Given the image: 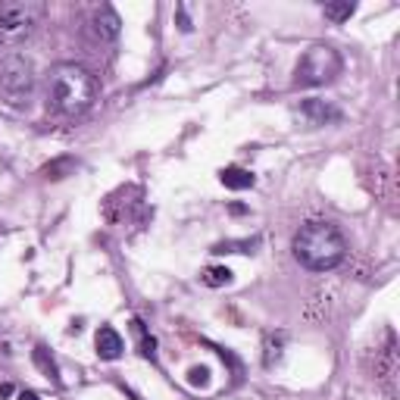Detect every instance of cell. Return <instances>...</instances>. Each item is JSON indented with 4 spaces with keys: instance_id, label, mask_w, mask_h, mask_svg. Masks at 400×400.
<instances>
[{
    "instance_id": "1",
    "label": "cell",
    "mask_w": 400,
    "mask_h": 400,
    "mask_svg": "<svg viewBox=\"0 0 400 400\" xmlns=\"http://www.w3.org/2000/svg\"><path fill=\"white\" fill-rule=\"evenodd\" d=\"M294 260L310 272H332L338 269L347 256V241L338 232L335 222H325V219H313V222L301 225V232L294 234L291 241Z\"/></svg>"
},
{
    "instance_id": "2",
    "label": "cell",
    "mask_w": 400,
    "mask_h": 400,
    "mask_svg": "<svg viewBox=\"0 0 400 400\" xmlns=\"http://www.w3.org/2000/svg\"><path fill=\"white\" fill-rule=\"evenodd\" d=\"M97 78L85 66L60 63L47 72V107L57 116H82L97 100Z\"/></svg>"
},
{
    "instance_id": "3",
    "label": "cell",
    "mask_w": 400,
    "mask_h": 400,
    "mask_svg": "<svg viewBox=\"0 0 400 400\" xmlns=\"http://www.w3.org/2000/svg\"><path fill=\"white\" fill-rule=\"evenodd\" d=\"M35 97V66L26 53H6L0 60V104L26 109Z\"/></svg>"
},
{
    "instance_id": "4",
    "label": "cell",
    "mask_w": 400,
    "mask_h": 400,
    "mask_svg": "<svg viewBox=\"0 0 400 400\" xmlns=\"http://www.w3.org/2000/svg\"><path fill=\"white\" fill-rule=\"evenodd\" d=\"M44 19L41 0H6L0 4V47H16L35 35Z\"/></svg>"
},
{
    "instance_id": "5",
    "label": "cell",
    "mask_w": 400,
    "mask_h": 400,
    "mask_svg": "<svg viewBox=\"0 0 400 400\" xmlns=\"http://www.w3.org/2000/svg\"><path fill=\"white\" fill-rule=\"evenodd\" d=\"M344 60L332 44H313L301 57L294 69V88H319V85H332L341 75Z\"/></svg>"
},
{
    "instance_id": "6",
    "label": "cell",
    "mask_w": 400,
    "mask_h": 400,
    "mask_svg": "<svg viewBox=\"0 0 400 400\" xmlns=\"http://www.w3.org/2000/svg\"><path fill=\"white\" fill-rule=\"evenodd\" d=\"M119 16H116L113 6H100V10H94L91 16V31H94V38H97L100 44H113L116 38H119Z\"/></svg>"
},
{
    "instance_id": "7",
    "label": "cell",
    "mask_w": 400,
    "mask_h": 400,
    "mask_svg": "<svg viewBox=\"0 0 400 400\" xmlns=\"http://www.w3.org/2000/svg\"><path fill=\"white\" fill-rule=\"evenodd\" d=\"M94 347H97L100 360H119L122 350H125V341L113 325H100L97 335H94Z\"/></svg>"
},
{
    "instance_id": "8",
    "label": "cell",
    "mask_w": 400,
    "mask_h": 400,
    "mask_svg": "<svg viewBox=\"0 0 400 400\" xmlns=\"http://www.w3.org/2000/svg\"><path fill=\"white\" fill-rule=\"evenodd\" d=\"M301 116H307L310 125H325V122L341 119L338 109H335L332 104H325V100H303V104H301Z\"/></svg>"
},
{
    "instance_id": "9",
    "label": "cell",
    "mask_w": 400,
    "mask_h": 400,
    "mask_svg": "<svg viewBox=\"0 0 400 400\" xmlns=\"http://www.w3.org/2000/svg\"><path fill=\"white\" fill-rule=\"evenodd\" d=\"M219 182L229 188V191H247V188L256 185V175L250 169H241V166H225L219 172Z\"/></svg>"
},
{
    "instance_id": "10",
    "label": "cell",
    "mask_w": 400,
    "mask_h": 400,
    "mask_svg": "<svg viewBox=\"0 0 400 400\" xmlns=\"http://www.w3.org/2000/svg\"><path fill=\"white\" fill-rule=\"evenodd\" d=\"M31 360H35V366L41 369L44 379H50L53 385H63V379H60V366H57V360L50 357V350L44 347V344H38L35 350H31Z\"/></svg>"
},
{
    "instance_id": "11",
    "label": "cell",
    "mask_w": 400,
    "mask_h": 400,
    "mask_svg": "<svg viewBox=\"0 0 400 400\" xmlns=\"http://www.w3.org/2000/svg\"><path fill=\"white\" fill-rule=\"evenodd\" d=\"M256 247H260V234H254V238H238V241H219V244H213V254L216 256H225V254H256Z\"/></svg>"
},
{
    "instance_id": "12",
    "label": "cell",
    "mask_w": 400,
    "mask_h": 400,
    "mask_svg": "<svg viewBox=\"0 0 400 400\" xmlns=\"http://www.w3.org/2000/svg\"><path fill=\"white\" fill-rule=\"evenodd\" d=\"M78 169V160H72V156H60V160H50L47 166L41 169V175L47 178V182H60V178L66 175H75Z\"/></svg>"
},
{
    "instance_id": "13",
    "label": "cell",
    "mask_w": 400,
    "mask_h": 400,
    "mask_svg": "<svg viewBox=\"0 0 400 400\" xmlns=\"http://www.w3.org/2000/svg\"><path fill=\"white\" fill-rule=\"evenodd\" d=\"M131 332L138 335V350L144 360H151V363H156V338L153 335H147V328L141 319H131Z\"/></svg>"
},
{
    "instance_id": "14",
    "label": "cell",
    "mask_w": 400,
    "mask_h": 400,
    "mask_svg": "<svg viewBox=\"0 0 400 400\" xmlns=\"http://www.w3.org/2000/svg\"><path fill=\"white\" fill-rule=\"evenodd\" d=\"M323 13H325V19H328V22L341 26V22H347L350 16L357 13V4H354V0H338V4H325V6H323Z\"/></svg>"
},
{
    "instance_id": "15",
    "label": "cell",
    "mask_w": 400,
    "mask_h": 400,
    "mask_svg": "<svg viewBox=\"0 0 400 400\" xmlns=\"http://www.w3.org/2000/svg\"><path fill=\"white\" fill-rule=\"evenodd\" d=\"M232 269L229 266H210V269H203V276H200V281L207 288H225V285H232Z\"/></svg>"
},
{
    "instance_id": "16",
    "label": "cell",
    "mask_w": 400,
    "mask_h": 400,
    "mask_svg": "<svg viewBox=\"0 0 400 400\" xmlns=\"http://www.w3.org/2000/svg\"><path fill=\"white\" fill-rule=\"evenodd\" d=\"M188 385L191 388H207L210 385V369L207 366H194V369H188Z\"/></svg>"
},
{
    "instance_id": "17",
    "label": "cell",
    "mask_w": 400,
    "mask_h": 400,
    "mask_svg": "<svg viewBox=\"0 0 400 400\" xmlns=\"http://www.w3.org/2000/svg\"><path fill=\"white\" fill-rule=\"evenodd\" d=\"M178 28H182V31H191V19H188V13H185V6H178Z\"/></svg>"
},
{
    "instance_id": "18",
    "label": "cell",
    "mask_w": 400,
    "mask_h": 400,
    "mask_svg": "<svg viewBox=\"0 0 400 400\" xmlns=\"http://www.w3.org/2000/svg\"><path fill=\"white\" fill-rule=\"evenodd\" d=\"M229 213H232V216H241V213H247V207H241V203H232Z\"/></svg>"
},
{
    "instance_id": "19",
    "label": "cell",
    "mask_w": 400,
    "mask_h": 400,
    "mask_svg": "<svg viewBox=\"0 0 400 400\" xmlns=\"http://www.w3.org/2000/svg\"><path fill=\"white\" fill-rule=\"evenodd\" d=\"M19 400H41V394H35V391H22Z\"/></svg>"
},
{
    "instance_id": "20",
    "label": "cell",
    "mask_w": 400,
    "mask_h": 400,
    "mask_svg": "<svg viewBox=\"0 0 400 400\" xmlns=\"http://www.w3.org/2000/svg\"><path fill=\"white\" fill-rule=\"evenodd\" d=\"M13 394V385H0V400H6Z\"/></svg>"
},
{
    "instance_id": "21",
    "label": "cell",
    "mask_w": 400,
    "mask_h": 400,
    "mask_svg": "<svg viewBox=\"0 0 400 400\" xmlns=\"http://www.w3.org/2000/svg\"><path fill=\"white\" fill-rule=\"evenodd\" d=\"M125 394H129V400H141V397L135 394V391H129V388H125Z\"/></svg>"
}]
</instances>
